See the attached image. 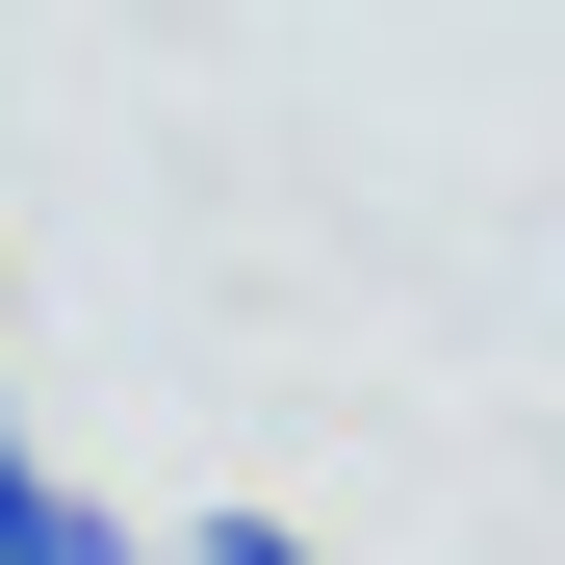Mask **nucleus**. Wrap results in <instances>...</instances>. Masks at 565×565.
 <instances>
[{"label": "nucleus", "mask_w": 565, "mask_h": 565, "mask_svg": "<svg viewBox=\"0 0 565 565\" xmlns=\"http://www.w3.org/2000/svg\"><path fill=\"white\" fill-rule=\"evenodd\" d=\"M0 565H129V514L104 489H52V437L0 412Z\"/></svg>", "instance_id": "1"}, {"label": "nucleus", "mask_w": 565, "mask_h": 565, "mask_svg": "<svg viewBox=\"0 0 565 565\" xmlns=\"http://www.w3.org/2000/svg\"><path fill=\"white\" fill-rule=\"evenodd\" d=\"M180 565H334L309 514H180Z\"/></svg>", "instance_id": "2"}]
</instances>
